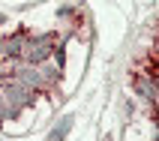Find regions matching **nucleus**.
I'll list each match as a JSON object with an SVG mask.
<instances>
[{
  "mask_svg": "<svg viewBox=\"0 0 159 141\" xmlns=\"http://www.w3.org/2000/svg\"><path fill=\"white\" fill-rule=\"evenodd\" d=\"M0 90H3V96H6L9 117H18V114H21V108H24V105H30V99H33V90L21 87V84L12 78V75H6V78H3Z\"/></svg>",
  "mask_w": 159,
  "mask_h": 141,
  "instance_id": "1",
  "label": "nucleus"
},
{
  "mask_svg": "<svg viewBox=\"0 0 159 141\" xmlns=\"http://www.w3.org/2000/svg\"><path fill=\"white\" fill-rule=\"evenodd\" d=\"M12 78L21 84V87L27 90H42V81H39V72H36V66H30V63H21V66H15L12 69Z\"/></svg>",
  "mask_w": 159,
  "mask_h": 141,
  "instance_id": "2",
  "label": "nucleus"
},
{
  "mask_svg": "<svg viewBox=\"0 0 159 141\" xmlns=\"http://www.w3.org/2000/svg\"><path fill=\"white\" fill-rule=\"evenodd\" d=\"M135 90H138V96L144 99H159V84H156V75L153 72H144V75H135Z\"/></svg>",
  "mask_w": 159,
  "mask_h": 141,
  "instance_id": "3",
  "label": "nucleus"
},
{
  "mask_svg": "<svg viewBox=\"0 0 159 141\" xmlns=\"http://www.w3.org/2000/svg\"><path fill=\"white\" fill-rule=\"evenodd\" d=\"M27 33H15V36H6V60H21V54L27 48Z\"/></svg>",
  "mask_w": 159,
  "mask_h": 141,
  "instance_id": "4",
  "label": "nucleus"
},
{
  "mask_svg": "<svg viewBox=\"0 0 159 141\" xmlns=\"http://www.w3.org/2000/svg\"><path fill=\"white\" fill-rule=\"evenodd\" d=\"M36 72H39V81H42V90L54 87V84L60 81V69H57V66H51L48 60H45V63H39V66H36Z\"/></svg>",
  "mask_w": 159,
  "mask_h": 141,
  "instance_id": "5",
  "label": "nucleus"
},
{
  "mask_svg": "<svg viewBox=\"0 0 159 141\" xmlns=\"http://www.w3.org/2000/svg\"><path fill=\"white\" fill-rule=\"evenodd\" d=\"M69 129H72V114H66V117H63V120H60V126H57V129H54V132L48 135V141H60L63 135L69 132Z\"/></svg>",
  "mask_w": 159,
  "mask_h": 141,
  "instance_id": "6",
  "label": "nucleus"
},
{
  "mask_svg": "<svg viewBox=\"0 0 159 141\" xmlns=\"http://www.w3.org/2000/svg\"><path fill=\"white\" fill-rule=\"evenodd\" d=\"M63 63H66V45L57 42V45H54V66H57V69H63Z\"/></svg>",
  "mask_w": 159,
  "mask_h": 141,
  "instance_id": "7",
  "label": "nucleus"
},
{
  "mask_svg": "<svg viewBox=\"0 0 159 141\" xmlns=\"http://www.w3.org/2000/svg\"><path fill=\"white\" fill-rule=\"evenodd\" d=\"M0 60H6V39H0Z\"/></svg>",
  "mask_w": 159,
  "mask_h": 141,
  "instance_id": "8",
  "label": "nucleus"
},
{
  "mask_svg": "<svg viewBox=\"0 0 159 141\" xmlns=\"http://www.w3.org/2000/svg\"><path fill=\"white\" fill-rule=\"evenodd\" d=\"M153 54H156V60H159V39H156V45H153Z\"/></svg>",
  "mask_w": 159,
  "mask_h": 141,
  "instance_id": "9",
  "label": "nucleus"
},
{
  "mask_svg": "<svg viewBox=\"0 0 159 141\" xmlns=\"http://www.w3.org/2000/svg\"><path fill=\"white\" fill-rule=\"evenodd\" d=\"M3 21H6V18H3V15H0V24H3Z\"/></svg>",
  "mask_w": 159,
  "mask_h": 141,
  "instance_id": "10",
  "label": "nucleus"
},
{
  "mask_svg": "<svg viewBox=\"0 0 159 141\" xmlns=\"http://www.w3.org/2000/svg\"><path fill=\"white\" fill-rule=\"evenodd\" d=\"M105 141H111V138H105Z\"/></svg>",
  "mask_w": 159,
  "mask_h": 141,
  "instance_id": "11",
  "label": "nucleus"
}]
</instances>
